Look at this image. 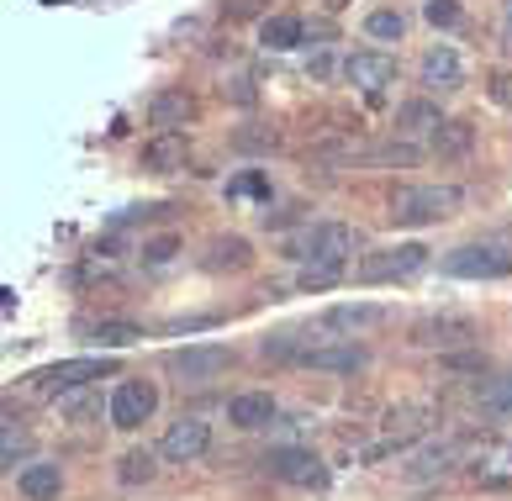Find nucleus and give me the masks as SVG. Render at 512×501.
<instances>
[{
    "label": "nucleus",
    "mask_w": 512,
    "mask_h": 501,
    "mask_svg": "<svg viewBox=\"0 0 512 501\" xmlns=\"http://www.w3.org/2000/svg\"><path fill=\"white\" fill-rule=\"evenodd\" d=\"M185 153H191V138H185V132H154V138L143 143L138 164L148 169V175H175V169H185Z\"/></svg>",
    "instance_id": "15"
},
{
    "label": "nucleus",
    "mask_w": 512,
    "mask_h": 501,
    "mask_svg": "<svg viewBox=\"0 0 512 501\" xmlns=\"http://www.w3.org/2000/svg\"><path fill=\"white\" fill-rule=\"evenodd\" d=\"M344 269H333V264H301V291H322V285H333Z\"/></svg>",
    "instance_id": "32"
},
{
    "label": "nucleus",
    "mask_w": 512,
    "mask_h": 501,
    "mask_svg": "<svg viewBox=\"0 0 512 501\" xmlns=\"http://www.w3.org/2000/svg\"><path fill=\"white\" fill-rule=\"evenodd\" d=\"M233 16H254V0H233Z\"/></svg>",
    "instance_id": "41"
},
{
    "label": "nucleus",
    "mask_w": 512,
    "mask_h": 501,
    "mask_svg": "<svg viewBox=\"0 0 512 501\" xmlns=\"http://www.w3.org/2000/svg\"><path fill=\"white\" fill-rule=\"evenodd\" d=\"M417 80H423L428 90H460V85H465L460 53H454L449 43H439V48H428V53H423V69H417Z\"/></svg>",
    "instance_id": "17"
},
{
    "label": "nucleus",
    "mask_w": 512,
    "mask_h": 501,
    "mask_svg": "<svg viewBox=\"0 0 512 501\" xmlns=\"http://www.w3.org/2000/svg\"><path fill=\"white\" fill-rule=\"evenodd\" d=\"M423 16H428L433 27H454V22H460V6H454V0H428Z\"/></svg>",
    "instance_id": "34"
},
{
    "label": "nucleus",
    "mask_w": 512,
    "mask_h": 501,
    "mask_svg": "<svg viewBox=\"0 0 512 501\" xmlns=\"http://www.w3.org/2000/svg\"><path fill=\"white\" fill-rule=\"evenodd\" d=\"M154 412H159V391H154V380H122L117 391H111V407H106L111 428H122V433L143 428V422L154 417Z\"/></svg>",
    "instance_id": "8"
},
{
    "label": "nucleus",
    "mask_w": 512,
    "mask_h": 501,
    "mask_svg": "<svg viewBox=\"0 0 512 501\" xmlns=\"http://www.w3.org/2000/svg\"><path fill=\"white\" fill-rule=\"evenodd\" d=\"M328 6H333V11H344V6H349V0H328Z\"/></svg>",
    "instance_id": "42"
},
{
    "label": "nucleus",
    "mask_w": 512,
    "mask_h": 501,
    "mask_svg": "<svg viewBox=\"0 0 512 501\" xmlns=\"http://www.w3.org/2000/svg\"><path fill=\"white\" fill-rule=\"evenodd\" d=\"M286 254L296 264H333L344 269V259L354 254V227L349 222H312L296 238H286Z\"/></svg>",
    "instance_id": "2"
},
{
    "label": "nucleus",
    "mask_w": 512,
    "mask_h": 501,
    "mask_svg": "<svg viewBox=\"0 0 512 501\" xmlns=\"http://www.w3.org/2000/svg\"><path fill=\"white\" fill-rule=\"evenodd\" d=\"M264 465H270L275 480H286V486H328V465L312 449H275Z\"/></svg>",
    "instance_id": "12"
},
{
    "label": "nucleus",
    "mask_w": 512,
    "mask_h": 501,
    "mask_svg": "<svg viewBox=\"0 0 512 501\" xmlns=\"http://www.w3.org/2000/svg\"><path fill=\"white\" fill-rule=\"evenodd\" d=\"M80 333H85V343H96L101 354H111V349H127V343H138L143 327H138V322H85Z\"/></svg>",
    "instance_id": "23"
},
{
    "label": "nucleus",
    "mask_w": 512,
    "mask_h": 501,
    "mask_svg": "<svg viewBox=\"0 0 512 501\" xmlns=\"http://www.w3.org/2000/svg\"><path fill=\"white\" fill-rule=\"evenodd\" d=\"M460 206H465V190L460 185H396L386 217L396 227H428V222L454 217Z\"/></svg>",
    "instance_id": "1"
},
{
    "label": "nucleus",
    "mask_w": 512,
    "mask_h": 501,
    "mask_svg": "<svg viewBox=\"0 0 512 501\" xmlns=\"http://www.w3.org/2000/svg\"><path fill=\"white\" fill-rule=\"evenodd\" d=\"M365 32L381 37V43H402L407 16H402V11H370V16H365Z\"/></svg>",
    "instance_id": "27"
},
{
    "label": "nucleus",
    "mask_w": 512,
    "mask_h": 501,
    "mask_svg": "<svg viewBox=\"0 0 512 501\" xmlns=\"http://www.w3.org/2000/svg\"><path fill=\"white\" fill-rule=\"evenodd\" d=\"M439 127H444V117L433 101H402L396 106V132H402V138H423V132H439Z\"/></svg>",
    "instance_id": "22"
},
{
    "label": "nucleus",
    "mask_w": 512,
    "mask_h": 501,
    "mask_svg": "<svg viewBox=\"0 0 512 501\" xmlns=\"http://www.w3.org/2000/svg\"><path fill=\"white\" fill-rule=\"evenodd\" d=\"M444 269L460 280H502L512 275V248H497V243H465L444 254Z\"/></svg>",
    "instance_id": "7"
},
{
    "label": "nucleus",
    "mask_w": 512,
    "mask_h": 501,
    "mask_svg": "<svg viewBox=\"0 0 512 501\" xmlns=\"http://www.w3.org/2000/svg\"><path fill=\"white\" fill-rule=\"evenodd\" d=\"M259 43L275 48V53H291V48L307 43V22H301V16H291V11L264 16V22H259Z\"/></svg>",
    "instance_id": "20"
},
{
    "label": "nucleus",
    "mask_w": 512,
    "mask_h": 501,
    "mask_svg": "<svg viewBox=\"0 0 512 501\" xmlns=\"http://www.w3.org/2000/svg\"><path fill=\"white\" fill-rule=\"evenodd\" d=\"M386 317L391 312L375 301H344V306H328V312H322V327H328V333H344V338H359V333H370V327H381Z\"/></svg>",
    "instance_id": "14"
},
{
    "label": "nucleus",
    "mask_w": 512,
    "mask_h": 501,
    "mask_svg": "<svg viewBox=\"0 0 512 501\" xmlns=\"http://www.w3.org/2000/svg\"><path fill=\"white\" fill-rule=\"evenodd\" d=\"M470 143H476V127L470 122H444L433 132V153H439V159H465Z\"/></svg>",
    "instance_id": "25"
},
{
    "label": "nucleus",
    "mask_w": 512,
    "mask_h": 501,
    "mask_svg": "<svg viewBox=\"0 0 512 501\" xmlns=\"http://www.w3.org/2000/svg\"><path fill=\"white\" fill-rule=\"evenodd\" d=\"M259 354H264V359H301V354H307V338L275 333V338H264V343H259Z\"/></svg>",
    "instance_id": "29"
},
{
    "label": "nucleus",
    "mask_w": 512,
    "mask_h": 501,
    "mask_svg": "<svg viewBox=\"0 0 512 501\" xmlns=\"http://www.w3.org/2000/svg\"><path fill=\"white\" fill-rule=\"evenodd\" d=\"M275 143H280V132H270V127H243L238 138H233L238 153H270Z\"/></svg>",
    "instance_id": "30"
},
{
    "label": "nucleus",
    "mask_w": 512,
    "mask_h": 501,
    "mask_svg": "<svg viewBox=\"0 0 512 501\" xmlns=\"http://www.w3.org/2000/svg\"><path fill=\"white\" fill-rule=\"evenodd\" d=\"M59 401H64V417H74V422L90 417V407H96V396H85V385H80V391H69V396H59Z\"/></svg>",
    "instance_id": "35"
},
{
    "label": "nucleus",
    "mask_w": 512,
    "mask_h": 501,
    "mask_svg": "<svg viewBox=\"0 0 512 501\" xmlns=\"http://www.w3.org/2000/svg\"><path fill=\"white\" fill-rule=\"evenodd\" d=\"M481 407L491 412V417H512V380H497L491 391L481 396Z\"/></svg>",
    "instance_id": "31"
},
{
    "label": "nucleus",
    "mask_w": 512,
    "mask_h": 501,
    "mask_svg": "<svg viewBox=\"0 0 512 501\" xmlns=\"http://www.w3.org/2000/svg\"><path fill=\"white\" fill-rule=\"evenodd\" d=\"M344 80L354 85V90H381V85H391L396 80V59L391 53H381V48H359V53H349L344 59Z\"/></svg>",
    "instance_id": "13"
},
{
    "label": "nucleus",
    "mask_w": 512,
    "mask_h": 501,
    "mask_svg": "<svg viewBox=\"0 0 512 501\" xmlns=\"http://www.w3.org/2000/svg\"><path fill=\"white\" fill-rule=\"evenodd\" d=\"M307 74H317V80H328V74H333V59L322 53V59H312V64H307Z\"/></svg>",
    "instance_id": "39"
},
{
    "label": "nucleus",
    "mask_w": 512,
    "mask_h": 501,
    "mask_svg": "<svg viewBox=\"0 0 512 501\" xmlns=\"http://www.w3.org/2000/svg\"><path fill=\"white\" fill-rule=\"evenodd\" d=\"M417 269H428V248L423 243H386V248H375V254L359 259L354 275L365 285H386V280H412Z\"/></svg>",
    "instance_id": "5"
},
{
    "label": "nucleus",
    "mask_w": 512,
    "mask_h": 501,
    "mask_svg": "<svg viewBox=\"0 0 512 501\" xmlns=\"http://www.w3.org/2000/svg\"><path fill=\"white\" fill-rule=\"evenodd\" d=\"M428 422H433L428 407H396V412H386V422H381L386 438H381V443H370V449L359 454V459H365V465H375V459H386V454H396V449H407L412 438H423V433H428Z\"/></svg>",
    "instance_id": "9"
},
{
    "label": "nucleus",
    "mask_w": 512,
    "mask_h": 501,
    "mask_svg": "<svg viewBox=\"0 0 512 501\" xmlns=\"http://www.w3.org/2000/svg\"><path fill=\"white\" fill-rule=\"evenodd\" d=\"M249 243L243 238H212V248H206V269H249Z\"/></svg>",
    "instance_id": "26"
},
{
    "label": "nucleus",
    "mask_w": 512,
    "mask_h": 501,
    "mask_svg": "<svg viewBox=\"0 0 512 501\" xmlns=\"http://www.w3.org/2000/svg\"><path fill=\"white\" fill-rule=\"evenodd\" d=\"M476 338H481V327L465 312H428V317H417L407 327V343H417V349H444V354L470 349Z\"/></svg>",
    "instance_id": "4"
},
{
    "label": "nucleus",
    "mask_w": 512,
    "mask_h": 501,
    "mask_svg": "<svg viewBox=\"0 0 512 501\" xmlns=\"http://www.w3.org/2000/svg\"><path fill=\"white\" fill-rule=\"evenodd\" d=\"M365 159H370V164H417V159H423V148H412L407 138H396V143H381V148H370Z\"/></svg>",
    "instance_id": "28"
},
{
    "label": "nucleus",
    "mask_w": 512,
    "mask_h": 501,
    "mask_svg": "<svg viewBox=\"0 0 512 501\" xmlns=\"http://www.w3.org/2000/svg\"><path fill=\"white\" fill-rule=\"evenodd\" d=\"M227 422H233L238 433H259L275 422V396L270 391H238L227 401Z\"/></svg>",
    "instance_id": "16"
},
{
    "label": "nucleus",
    "mask_w": 512,
    "mask_h": 501,
    "mask_svg": "<svg viewBox=\"0 0 512 501\" xmlns=\"http://www.w3.org/2000/svg\"><path fill=\"white\" fill-rule=\"evenodd\" d=\"M27 449V433L16 428V422H6V465H16V454Z\"/></svg>",
    "instance_id": "36"
},
{
    "label": "nucleus",
    "mask_w": 512,
    "mask_h": 501,
    "mask_svg": "<svg viewBox=\"0 0 512 501\" xmlns=\"http://www.w3.org/2000/svg\"><path fill=\"white\" fill-rule=\"evenodd\" d=\"M491 95H497L502 106H512V80H507V74H497V80H491Z\"/></svg>",
    "instance_id": "38"
},
{
    "label": "nucleus",
    "mask_w": 512,
    "mask_h": 501,
    "mask_svg": "<svg viewBox=\"0 0 512 501\" xmlns=\"http://www.w3.org/2000/svg\"><path fill=\"white\" fill-rule=\"evenodd\" d=\"M191 117H196V101L185 90H159L148 101V127H159V132H180Z\"/></svg>",
    "instance_id": "18"
},
{
    "label": "nucleus",
    "mask_w": 512,
    "mask_h": 501,
    "mask_svg": "<svg viewBox=\"0 0 512 501\" xmlns=\"http://www.w3.org/2000/svg\"><path fill=\"white\" fill-rule=\"evenodd\" d=\"M16 491H22L27 501H59L64 491V470L48 465V459H37V465H27L22 475H16Z\"/></svg>",
    "instance_id": "21"
},
{
    "label": "nucleus",
    "mask_w": 512,
    "mask_h": 501,
    "mask_svg": "<svg viewBox=\"0 0 512 501\" xmlns=\"http://www.w3.org/2000/svg\"><path fill=\"white\" fill-rule=\"evenodd\" d=\"M206 443H212V422L180 417V422H169V433L159 438V454L169 459V465H191V459L206 454Z\"/></svg>",
    "instance_id": "10"
},
{
    "label": "nucleus",
    "mask_w": 512,
    "mask_h": 501,
    "mask_svg": "<svg viewBox=\"0 0 512 501\" xmlns=\"http://www.w3.org/2000/svg\"><path fill=\"white\" fill-rule=\"evenodd\" d=\"M159 449H127L122 459H117V480L122 486H148V480L159 475Z\"/></svg>",
    "instance_id": "24"
},
{
    "label": "nucleus",
    "mask_w": 512,
    "mask_h": 501,
    "mask_svg": "<svg viewBox=\"0 0 512 501\" xmlns=\"http://www.w3.org/2000/svg\"><path fill=\"white\" fill-rule=\"evenodd\" d=\"M454 459H460V449H454V443H428V449H417L407 465H402V475L412 480V486H423V480L449 475V470H454Z\"/></svg>",
    "instance_id": "19"
},
{
    "label": "nucleus",
    "mask_w": 512,
    "mask_h": 501,
    "mask_svg": "<svg viewBox=\"0 0 512 501\" xmlns=\"http://www.w3.org/2000/svg\"><path fill=\"white\" fill-rule=\"evenodd\" d=\"M502 22H507V48H512V0H502Z\"/></svg>",
    "instance_id": "40"
},
{
    "label": "nucleus",
    "mask_w": 512,
    "mask_h": 501,
    "mask_svg": "<svg viewBox=\"0 0 512 501\" xmlns=\"http://www.w3.org/2000/svg\"><path fill=\"white\" fill-rule=\"evenodd\" d=\"M169 254H175V238H159V243H148V248H143V259H148V264H169Z\"/></svg>",
    "instance_id": "37"
},
{
    "label": "nucleus",
    "mask_w": 512,
    "mask_h": 501,
    "mask_svg": "<svg viewBox=\"0 0 512 501\" xmlns=\"http://www.w3.org/2000/svg\"><path fill=\"white\" fill-rule=\"evenodd\" d=\"M101 375H111V359H106V354H85V359H59V364H48V370L27 375V391H32L37 401H59V396L80 391V385L101 380Z\"/></svg>",
    "instance_id": "3"
},
{
    "label": "nucleus",
    "mask_w": 512,
    "mask_h": 501,
    "mask_svg": "<svg viewBox=\"0 0 512 501\" xmlns=\"http://www.w3.org/2000/svg\"><path fill=\"white\" fill-rule=\"evenodd\" d=\"M169 375H180L185 385H206L233 370V349H222V343H191V349H169L164 359Z\"/></svg>",
    "instance_id": "6"
},
{
    "label": "nucleus",
    "mask_w": 512,
    "mask_h": 501,
    "mask_svg": "<svg viewBox=\"0 0 512 501\" xmlns=\"http://www.w3.org/2000/svg\"><path fill=\"white\" fill-rule=\"evenodd\" d=\"M365 349L359 343H338V338H328V343H307V354H301L296 364L301 370H317V375H354V370H365Z\"/></svg>",
    "instance_id": "11"
},
{
    "label": "nucleus",
    "mask_w": 512,
    "mask_h": 501,
    "mask_svg": "<svg viewBox=\"0 0 512 501\" xmlns=\"http://www.w3.org/2000/svg\"><path fill=\"white\" fill-rule=\"evenodd\" d=\"M222 101H233V106H254V101H259V90H254V80H243V74H238V80H227V85H222Z\"/></svg>",
    "instance_id": "33"
}]
</instances>
